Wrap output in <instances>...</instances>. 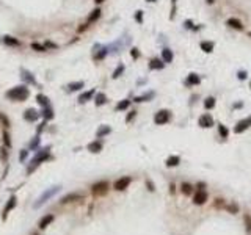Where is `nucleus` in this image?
Returning a JSON list of instances; mask_svg holds the SVG:
<instances>
[{"mask_svg": "<svg viewBox=\"0 0 251 235\" xmlns=\"http://www.w3.org/2000/svg\"><path fill=\"white\" fill-rule=\"evenodd\" d=\"M29 94H30V93H29V88L24 86V85H21V86H14V88L8 89V91H6V97L11 99V100L24 102L25 99L29 97Z\"/></svg>", "mask_w": 251, "mask_h": 235, "instance_id": "1", "label": "nucleus"}, {"mask_svg": "<svg viewBox=\"0 0 251 235\" xmlns=\"http://www.w3.org/2000/svg\"><path fill=\"white\" fill-rule=\"evenodd\" d=\"M171 121V112L169 110H158V112L155 113L154 116V122L157 124V126H165V124H168Z\"/></svg>", "mask_w": 251, "mask_h": 235, "instance_id": "2", "label": "nucleus"}, {"mask_svg": "<svg viewBox=\"0 0 251 235\" xmlns=\"http://www.w3.org/2000/svg\"><path fill=\"white\" fill-rule=\"evenodd\" d=\"M107 191H108V182L107 180L96 182L91 187V193H93L94 196H104V195H107Z\"/></svg>", "mask_w": 251, "mask_h": 235, "instance_id": "3", "label": "nucleus"}, {"mask_svg": "<svg viewBox=\"0 0 251 235\" xmlns=\"http://www.w3.org/2000/svg\"><path fill=\"white\" fill-rule=\"evenodd\" d=\"M46 158H49V147H46L43 152H39V154H38V155L33 158V161H32V166L27 169V172H32V171H35V168L38 166L39 163H43Z\"/></svg>", "mask_w": 251, "mask_h": 235, "instance_id": "4", "label": "nucleus"}, {"mask_svg": "<svg viewBox=\"0 0 251 235\" xmlns=\"http://www.w3.org/2000/svg\"><path fill=\"white\" fill-rule=\"evenodd\" d=\"M198 124H200V127H203V129H210V127L215 126V121H214V118H212L210 113H204V115L200 116Z\"/></svg>", "mask_w": 251, "mask_h": 235, "instance_id": "5", "label": "nucleus"}, {"mask_svg": "<svg viewBox=\"0 0 251 235\" xmlns=\"http://www.w3.org/2000/svg\"><path fill=\"white\" fill-rule=\"evenodd\" d=\"M207 199H209V195H207L206 190H196V193L193 195V204L195 205H203L207 202Z\"/></svg>", "mask_w": 251, "mask_h": 235, "instance_id": "6", "label": "nucleus"}, {"mask_svg": "<svg viewBox=\"0 0 251 235\" xmlns=\"http://www.w3.org/2000/svg\"><path fill=\"white\" fill-rule=\"evenodd\" d=\"M60 188H61V187H60V185H57V187H52L50 190H47V191L44 193V195H43L41 198H39V199H38V202L35 204V207H36V209H38V207H39V205H43V204H44V202H46V201H47V199H49L50 196H54V195H55V193H58V191H60Z\"/></svg>", "mask_w": 251, "mask_h": 235, "instance_id": "7", "label": "nucleus"}, {"mask_svg": "<svg viewBox=\"0 0 251 235\" xmlns=\"http://www.w3.org/2000/svg\"><path fill=\"white\" fill-rule=\"evenodd\" d=\"M132 184V177H129V176H126V177H121V179H118V180L115 182V190L116 191H123V190H126L129 185Z\"/></svg>", "mask_w": 251, "mask_h": 235, "instance_id": "8", "label": "nucleus"}, {"mask_svg": "<svg viewBox=\"0 0 251 235\" xmlns=\"http://www.w3.org/2000/svg\"><path fill=\"white\" fill-rule=\"evenodd\" d=\"M251 127V116H248V118H245V119H242V121H239L237 122V126L234 127V132L235 133H243L246 129H249Z\"/></svg>", "mask_w": 251, "mask_h": 235, "instance_id": "9", "label": "nucleus"}, {"mask_svg": "<svg viewBox=\"0 0 251 235\" xmlns=\"http://www.w3.org/2000/svg\"><path fill=\"white\" fill-rule=\"evenodd\" d=\"M83 199V195L82 193H71V195H66L61 198V204H68V202H74V201H82Z\"/></svg>", "mask_w": 251, "mask_h": 235, "instance_id": "10", "label": "nucleus"}, {"mask_svg": "<svg viewBox=\"0 0 251 235\" xmlns=\"http://www.w3.org/2000/svg\"><path fill=\"white\" fill-rule=\"evenodd\" d=\"M94 96H96V89L85 91V93H82L80 96H78V102H80V104H85V102H88V100H91V99H94Z\"/></svg>", "mask_w": 251, "mask_h": 235, "instance_id": "11", "label": "nucleus"}, {"mask_svg": "<svg viewBox=\"0 0 251 235\" xmlns=\"http://www.w3.org/2000/svg\"><path fill=\"white\" fill-rule=\"evenodd\" d=\"M200 81H201L200 75L192 72V74H188V77L185 80V86H196V85H200Z\"/></svg>", "mask_w": 251, "mask_h": 235, "instance_id": "12", "label": "nucleus"}, {"mask_svg": "<svg viewBox=\"0 0 251 235\" xmlns=\"http://www.w3.org/2000/svg\"><path fill=\"white\" fill-rule=\"evenodd\" d=\"M226 25L231 27V28H234V30H243V24H242L239 19H235V17L228 19V21H226Z\"/></svg>", "mask_w": 251, "mask_h": 235, "instance_id": "13", "label": "nucleus"}, {"mask_svg": "<svg viewBox=\"0 0 251 235\" xmlns=\"http://www.w3.org/2000/svg\"><path fill=\"white\" fill-rule=\"evenodd\" d=\"M16 196H11L10 198V201H8V204H6V207H5V210H3V213H2V216H3V219L8 216V213L13 210V209H14V205H16Z\"/></svg>", "mask_w": 251, "mask_h": 235, "instance_id": "14", "label": "nucleus"}, {"mask_svg": "<svg viewBox=\"0 0 251 235\" xmlns=\"http://www.w3.org/2000/svg\"><path fill=\"white\" fill-rule=\"evenodd\" d=\"M173 58H174V55H173V50L171 49H163L162 50V60H163L165 64L173 63Z\"/></svg>", "mask_w": 251, "mask_h": 235, "instance_id": "15", "label": "nucleus"}, {"mask_svg": "<svg viewBox=\"0 0 251 235\" xmlns=\"http://www.w3.org/2000/svg\"><path fill=\"white\" fill-rule=\"evenodd\" d=\"M24 118L27 119V121H36L38 118H39V113L36 112V110H33V108H29V110H25V115H24Z\"/></svg>", "mask_w": 251, "mask_h": 235, "instance_id": "16", "label": "nucleus"}, {"mask_svg": "<svg viewBox=\"0 0 251 235\" xmlns=\"http://www.w3.org/2000/svg\"><path fill=\"white\" fill-rule=\"evenodd\" d=\"M21 74H22V78H24L25 81H29L30 85H36V80H35L33 74H32V72H29L27 69H21Z\"/></svg>", "mask_w": 251, "mask_h": 235, "instance_id": "17", "label": "nucleus"}, {"mask_svg": "<svg viewBox=\"0 0 251 235\" xmlns=\"http://www.w3.org/2000/svg\"><path fill=\"white\" fill-rule=\"evenodd\" d=\"M149 67L152 69V71H160V69H163L165 67V63H163V60H158V58H152L151 60V63H149Z\"/></svg>", "mask_w": 251, "mask_h": 235, "instance_id": "18", "label": "nucleus"}, {"mask_svg": "<svg viewBox=\"0 0 251 235\" xmlns=\"http://www.w3.org/2000/svg\"><path fill=\"white\" fill-rule=\"evenodd\" d=\"M83 86H85V83H83V81H71V83L68 85V91H71V93H75V91H80Z\"/></svg>", "mask_w": 251, "mask_h": 235, "instance_id": "19", "label": "nucleus"}, {"mask_svg": "<svg viewBox=\"0 0 251 235\" xmlns=\"http://www.w3.org/2000/svg\"><path fill=\"white\" fill-rule=\"evenodd\" d=\"M88 150L89 152H93V154H97V152L102 150V143L97 140V141H93V143H89L88 144Z\"/></svg>", "mask_w": 251, "mask_h": 235, "instance_id": "20", "label": "nucleus"}, {"mask_svg": "<svg viewBox=\"0 0 251 235\" xmlns=\"http://www.w3.org/2000/svg\"><path fill=\"white\" fill-rule=\"evenodd\" d=\"M101 14H102L101 8H96V9H93V11H91V14L88 16V24H93V22H96V21L101 17Z\"/></svg>", "mask_w": 251, "mask_h": 235, "instance_id": "21", "label": "nucleus"}, {"mask_svg": "<svg viewBox=\"0 0 251 235\" xmlns=\"http://www.w3.org/2000/svg\"><path fill=\"white\" fill-rule=\"evenodd\" d=\"M179 163H181V157H179V155H171V157L166 158V166H168V168L177 166Z\"/></svg>", "mask_w": 251, "mask_h": 235, "instance_id": "22", "label": "nucleus"}, {"mask_svg": "<svg viewBox=\"0 0 251 235\" xmlns=\"http://www.w3.org/2000/svg\"><path fill=\"white\" fill-rule=\"evenodd\" d=\"M201 50L206 52V53H210V52H214V43L212 41H203V43L200 44Z\"/></svg>", "mask_w": 251, "mask_h": 235, "instance_id": "23", "label": "nucleus"}, {"mask_svg": "<svg viewBox=\"0 0 251 235\" xmlns=\"http://www.w3.org/2000/svg\"><path fill=\"white\" fill-rule=\"evenodd\" d=\"M94 104H96L97 107L107 104V96H105L104 93H96V96H94Z\"/></svg>", "mask_w": 251, "mask_h": 235, "instance_id": "24", "label": "nucleus"}, {"mask_svg": "<svg viewBox=\"0 0 251 235\" xmlns=\"http://www.w3.org/2000/svg\"><path fill=\"white\" fill-rule=\"evenodd\" d=\"M52 221H54V215H46L41 221H39V229H46Z\"/></svg>", "mask_w": 251, "mask_h": 235, "instance_id": "25", "label": "nucleus"}, {"mask_svg": "<svg viewBox=\"0 0 251 235\" xmlns=\"http://www.w3.org/2000/svg\"><path fill=\"white\" fill-rule=\"evenodd\" d=\"M3 43L6 46H11V47H17L21 43H19V39L16 38H13V36H3Z\"/></svg>", "mask_w": 251, "mask_h": 235, "instance_id": "26", "label": "nucleus"}, {"mask_svg": "<svg viewBox=\"0 0 251 235\" xmlns=\"http://www.w3.org/2000/svg\"><path fill=\"white\" fill-rule=\"evenodd\" d=\"M181 193L184 196H190L192 193H193V187L190 185V184H187V182H184L182 185H181Z\"/></svg>", "mask_w": 251, "mask_h": 235, "instance_id": "27", "label": "nucleus"}, {"mask_svg": "<svg viewBox=\"0 0 251 235\" xmlns=\"http://www.w3.org/2000/svg\"><path fill=\"white\" fill-rule=\"evenodd\" d=\"M224 209H226L229 213H232V215H235V213H239V212H240V207H239V204H235V202L226 204V205H224Z\"/></svg>", "mask_w": 251, "mask_h": 235, "instance_id": "28", "label": "nucleus"}, {"mask_svg": "<svg viewBox=\"0 0 251 235\" xmlns=\"http://www.w3.org/2000/svg\"><path fill=\"white\" fill-rule=\"evenodd\" d=\"M36 102H38L39 105H41L43 108H44V107H49V105H50V102H49V99L46 97V96H44V94H38V96H36Z\"/></svg>", "mask_w": 251, "mask_h": 235, "instance_id": "29", "label": "nucleus"}, {"mask_svg": "<svg viewBox=\"0 0 251 235\" xmlns=\"http://www.w3.org/2000/svg\"><path fill=\"white\" fill-rule=\"evenodd\" d=\"M41 116H44V119H52V118H54V110L50 108V105L49 107H44L41 110Z\"/></svg>", "mask_w": 251, "mask_h": 235, "instance_id": "30", "label": "nucleus"}, {"mask_svg": "<svg viewBox=\"0 0 251 235\" xmlns=\"http://www.w3.org/2000/svg\"><path fill=\"white\" fill-rule=\"evenodd\" d=\"M154 93L151 91V93H148V94H143V96H138V97H135V102H148L149 99H152L154 97Z\"/></svg>", "mask_w": 251, "mask_h": 235, "instance_id": "31", "label": "nucleus"}, {"mask_svg": "<svg viewBox=\"0 0 251 235\" xmlns=\"http://www.w3.org/2000/svg\"><path fill=\"white\" fill-rule=\"evenodd\" d=\"M218 133L221 135V138H228L229 136V130L224 124H218Z\"/></svg>", "mask_w": 251, "mask_h": 235, "instance_id": "32", "label": "nucleus"}, {"mask_svg": "<svg viewBox=\"0 0 251 235\" xmlns=\"http://www.w3.org/2000/svg\"><path fill=\"white\" fill-rule=\"evenodd\" d=\"M110 132H112V129H110L108 126H102V127L97 130L96 135H97V138H102V136H105V135H108Z\"/></svg>", "mask_w": 251, "mask_h": 235, "instance_id": "33", "label": "nucleus"}, {"mask_svg": "<svg viewBox=\"0 0 251 235\" xmlns=\"http://www.w3.org/2000/svg\"><path fill=\"white\" fill-rule=\"evenodd\" d=\"M129 105H130V100L129 99H124V100H121L120 104L116 105V110H118V112H123V110H127L129 108Z\"/></svg>", "mask_w": 251, "mask_h": 235, "instance_id": "34", "label": "nucleus"}, {"mask_svg": "<svg viewBox=\"0 0 251 235\" xmlns=\"http://www.w3.org/2000/svg\"><path fill=\"white\" fill-rule=\"evenodd\" d=\"M204 107H206L207 110H212V108L215 107V97H207V99L204 100Z\"/></svg>", "mask_w": 251, "mask_h": 235, "instance_id": "35", "label": "nucleus"}, {"mask_svg": "<svg viewBox=\"0 0 251 235\" xmlns=\"http://www.w3.org/2000/svg\"><path fill=\"white\" fill-rule=\"evenodd\" d=\"M124 69H126V67H124V64H120V66H118V67L115 69V72H113V75H112V77H113V78L121 77V74L124 72Z\"/></svg>", "mask_w": 251, "mask_h": 235, "instance_id": "36", "label": "nucleus"}, {"mask_svg": "<svg viewBox=\"0 0 251 235\" xmlns=\"http://www.w3.org/2000/svg\"><path fill=\"white\" fill-rule=\"evenodd\" d=\"M32 49L36 52H46V46L39 44V43H32Z\"/></svg>", "mask_w": 251, "mask_h": 235, "instance_id": "37", "label": "nucleus"}, {"mask_svg": "<svg viewBox=\"0 0 251 235\" xmlns=\"http://www.w3.org/2000/svg\"><path fill=\"white\" fill-rule=\"evenodd\" d=\"M243 219H245V224H246L245 227H246V230L249 232V230H251V215H248V213H246V215L243 216Z\"/></svg>", "mask_w": 251, "mask_h": 235, "instance_id": "38", "label": "nucleus"}, {"mask_svg": "<svg viewBox=\"0 0 251 235\" xmlns=\"http://www.w3.org/2000/svg\"><path fill=\"white\" fill-rule=\"evenodd\" d=\"M3 143H5V146H6V147H10V146H11V140H10V135H8V132H3Z\"/></svg>", "mask_w": 251, "mask_h": 235, "instance_id": "39", "label": "nucleus"}, {"mask_svg": "<svg viewBox=\"0 0 251 235\" xmlns=\"http://www.w3.org/2000/svg\"><path fill=\"white\" fill-rule=\"evenodd\" d=\"M224 205H226V202H224L223 198H217V199H215V207H217V209H220V207H224Z\"/></svg>", "mask_w": 251, "mask_h": 235, "instance_id": "40", "label": "nucleus"}, {"mask_svg": "<svg viewBox=\"0 0 251 235\" xmlns=\"http://www.w3.org/2000/svg\"><path fill=\"white\" fill-rule=\"evenodd\" d=\"M135 21H137L138 24L143 22V11H137V13H135Z\"/></svg>", "mask_w": 251, "mask_h": 235, "instance_id": "41", "label": "nucleus"}, {"mask_svg": "<svg viewBox=\"0 0 251 235\" xmlns=\"http://www.w3.org/2000/svg\"><path fill=\"white\" fill-rule=\"evenodd\" d=\"M135 116H137V112H135V110H134V112H130V113H129V115L126 116V122H130V121H132V119H134Z\"/></svg>", "mask_w": 251, "mask_h": 235, "instance_id": "42", "label": "nucleus"}, {"mask_svg": "<svg viewBox=\"0 0 251 235\" xmlns=\"http://www.w3.org/2000/svg\"><path fill=\"white\" fill-rule=\"evenodd\" d=\"M130 55H132L134 58H138V57H140V52H138V49H135V47H134V49L130 50Z\"/></svg>", "mask_w": 251, "mask_h": 235, "instance_id": "43", "label": "nucleus"}, {"mask_svg": "<svg viewBox=\"0 0 251 235\" xmlns=\"http://www.w3.org/2000/svg\"><path fill=\"white\" fill-rule=\"evenodd\" d=\"M246 75H248V74H246L245 71H240V72H239V78H240V80H245Z\"/></svg>", "mask_w": 251, "mask_h": 235, "instance_id": "44", "label": "nucleus"}, {"mask_svg": "<svg viewBox=\"0 0 251 235\" xmlns=\"http://www.w3.org/2000/svg\"><path fill=\"white\" fill-rule=\"evenodd\" d=\"M44 46L46 47H50V49H57V44H54V43H46Z\"/></svg>", "mask_w": 251, "mask_h": 235, "instance_id": "45", "label": "nucleus"}, {"mask_svg": "<svg viewBox=\"0 0 251 235\" xmlns=\"http://www.w3.org/2000/svg\"><path fill=\"white\" fill-rule=\"evenodd\" d=\"M25 157H27V150H22L21 152V160H25Z\"/></svg>", "mask_w": 251, "mask_h": 235, "instance_id": "46", "label": "nucleus"}, {"mask_svg": "<svg viewBox=\"0 0 251 235\" xmlns=\"http://www.w3.org/2000/svg\"><path fill=\"white\" fill-rule=\"evenodd\" d=\"M146 184H148L149 190H151V191H154V185H152V182H151V180H146Z\"/></svg>", "mask_w": 251, "mask_h": 235, "instance_id": "47", "label": "nucleus"}, {"mask_svg": "<svg viewBox=\"0 0 251 235\" xmlns=\"http://www.w3.org/2000/svg\"><path fill=\"white\" fill-rule=\"evenodd\" d=\"M204 187H206V185H204L203 182H200V184L196 185V188H198V190H204Z\"/></svg>", "mask_w": 251, "mask_h": 235, "instance_id": "48", "label": "nucleus"}, {"mask_svg": "<svg viewBox=\"0 0 251 235\" xmlns=\"http://www.w3.org/2000/svg\"><path fill=\"white\" fill-rule=\"evenodd\" d=\"M44 126H46V122H43V124H41V126H39V127H38V133H39V132H43V129H44Z\"/></svg>", "mask_w": 251, "mask_h": 235, "instance_id": "49", "label": "nucleus"}, {"mask_svg": "<svg viewBox=\"0 0 251 235\" xmlns=\"http://www.w3.org/2000/svg\"><path fill=\"white\" fill-rule=\"evenodd\" d=\"M174 191H176V187L171 184V185H169V193H174Z\"/></svg>", "mask_w": 251, "mask_h": 235, "instance_id": "50", "label": "nucleus"}, {"mask_svg": "<svg viewBox=\"0 0 251 235\" xmlns=\"http://www.w3.org/2000/svg\"><path fill=\"white\" fill-rule=\"evenodd\" d=\"M36 143H38V138H35V140L32 141V144H30V147H35V146H36Z\"/></svg>", "mask_w": 251, "mask_h": 235, "instance_id": "51", "label": "nucleus"}, {"mask_svg": "<svg viewBox=\"0 0 251 235\" xmlns=\"http://www.w3.org/2000/svg\"><path fill=\"white\" fill-rule=\"evenodd\" d=\"M206 2H207L209 5H214V3H215V0H206Z\"/></svg>", "mask_w": 251, "mask_h": 235, "instance_id": "52", "label": "nucleus"}, {"mask_svg": "<svg viewBox=\"0 0 251 235\" xmlns=\"http://www.w3.org/2000/svg\"><path fill=\"white\" fill-rule=\"evenodd\" d=\"M94 2H96V3L99 5V3H102V2H104V0H94Z\"/></svg>", "mask_w": 251, "mask_h": 235, "instance_id": "53", "label": "nucleus"}, {"mask_svg": "<svg viewBox=\"0 0 251 235\" xmlns=\"http://www.w3.org/2000/svg\"><path fill=\"white\" fill-rule=\"evenodd\" d=\"M171 2H173V5L176 6V3H177V0H171Z\"/></svg>", "mask_w": 251, "mask_h": 235, "instance_id": "54", "label": "nucleus"}, {"mask_svg": "<svg viewBox=\"0 0 251 235\" xmlns=\"http://www.w3.org/2000/svg\"><path fill=\"white\" fill-rule=\"evenodd\" d=\"M148 2H155V0H148Z\"/></svg>", "mask_w": 251, "mask_h": 235, "instance_id": "55", "label": "nucleus"}, {"mask_svg": "<svg viewBox=\"0 0 251 235\" xmlns=\"http://www.w3.org/2000/svg\"><path fill=\"white\" fill-rule=\"evenodd\" d=\"M248 36H249V38H251V32H249V33H248Z\"/></svg>", "mask_w": 251, "mask_h": 235, "instance_id": "56", "label": "nucleus"}, {"mask_svg": "<svg viewBox=\"0 0 251 235\" xmlns=\"http://www.w3.org/2000/svg\"><path fill=\"white\" fill-rule=\"evenodd\" d=\"M249 88H251V83H249Z\"/></svg>", "mask_w": 251, "mask_h": 235, "instance_id": "57", "label": "nucleus"}, {"mask_svg": "<svg viewBox=\"0 0 251 235\" xmlns=\"http://www.w3.org/2000/svg\"><path fill=\"white\" fill-rule=\"evenodd\" d=\"M35 235H36V233H35Z\"/></svg>", "mask_w": 251, "mask_h": 235, "instance_id": "58", "label": "nucleus"}]
</instances>
